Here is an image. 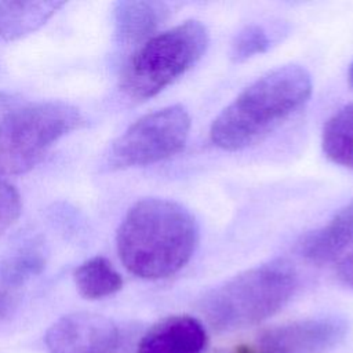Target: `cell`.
Here are the masks:
<instances>
[{"label":"cell","instance_id":"obj_1","mask_svg":"<svg viewBox=\"0 0 353 353\" xmlns=\"http://www.w3.org/2000/svg\"><path fill=\"white\" fill-rule=\"evenodd\" d=\"M199 243L194 216L176 201L142 199L121 221L116 245L125 269L146 280L178 273L193 256Z\"/></svg>","mask_w":353,"mask_h":353},{"label":"cell","instance_id":"obj_2","mask_svg":"<svg viewBox=\"0 0 353 353\" xmlns=\"http://www.w3.org/2000/svg\"><path fill=\"white\" fill-rule=\"evenodd\" d=\"M312 79L299 65L274 68L241 91L212 121L210 138L228 152L245 149L298 112L310 98Z\"/></svg>","mask_w":353,"mask_h":353},{"label":"cell","instance_id":"obj_3","mask_svg":"<svg viewBox=\"0 0 353 353\" xmlns=\"http://www.w3.org/2000/svg\"><path fill=\"white\" fill-rule=\"evenodd\" d=\"M298 287L295 269L285 261H272L251 268L216 288L200 302V312L216 331L255 325L292 298Z\"/></svg>","mask_w":353,"mask_h":353},{"label":"cell","instance_id":"obj_4","mask_svg":"<svg viewBox=\"0 0 353 353\" xmlns=\"http://www.w3.org/2000/svg\"><path fill=\"white\" fill-rule=\"evenodd\" d=\"M207 47L208 32L199 21H186L153 34L128 61L121 90L135 101L149 99L189 70Z\"/></svg>","mask_w":353,"mask_h":353},{"label":"cell","instance_id":"obj_5","mask_svg":"<svg viewBox=\"0 0 353 353\" xmlns=\"http://www.w3.org/2000/svg\"><path fill=\"white\" fill-rule=\"evenodd\" d=\"M83 124L80 110L61 101L11 110L0 120V178L32 170L58 139Z\"/></svg>","mask_w":353,"mask_h":353},{"label":"cell","instance_id":"obj_6","mask_svg":"<svg viewBox=\"0 0 353 353\" xmlns=\"http://www.w3.org/2000/svg\"><path fill=\"white\" fill-rule=\"evenodd\" d=\"M190 116L181 105L148 113L132 123L112 145L110 170L149 165L179 153L189 138Z\"/></svg>","mask_w":353,"mask_h":353},{"label":"cell","instance_id":"obj_7","mask_svg":"<svg viewBox=\"0 0 353 353\" xmlns=\"http://www.w3.org/2000/svg\"><path fill=\"white\" fill-rule=\"evenodd\" d=\"M346 331L347 324L339 317L298 320L268 328L254 343L240 345L230 353H325Z\"/></svg>","mask_w":353,"mask_h":353},{"label":"cell","instance_id":"obj_8","mask_svg":"<svg viewBox=\"0 0 353 353\" xmlns=\"http://www.w3.org/2000/svg\"><path fill=\"white\" fill-rule=\"evenodd\" d=\"M44 342L50 353H116L120 334L108 317L79 312L57 320Z\"/></svg>","mask_w":353,"mask_h":353},{"label":"cell","instance_id":"obj_9","mask_svg":"<svg viewBox=\"0 0 353 353\" xmlns=\"http://www.w3.org/2000/svg\"><path fill=\"white\" fill-rule=\"evenodd\" d=\"M207 342L200 320L178 314L153 324L141 338L137 353H203Z\"/></svg>","mask_w":353,"mask_h":353},{"label":"cell","instance_id":"obj_10","mask_svg":"<svg viewBox=\"0 0 353 353\" xmlns=\"http://www.w3.org/2000/svg\"><path fill=\"white\" fill-rule=\"evenodd\" d=\"M353 243V200L324 226L310 232L299 245L301 255L316 265L332 262Z\"/></svg>","mask_w":353,"mask_h":353},{"label":"cell","instance_id":"obj_11","mask_svg":"<svg viewBox=\"0 0 353 353\" xmlns=\"http://www.w3.org/2000/svg\"><path fill=\"white\" fill-rule=\"evenodd\" d=\"M114 30L120 43L135 44L153 36L168 15L159 1H119L114 4Z\"/></svg>","mask_w":353,"mask_h":353},{"label":"cell","instance_id":"obj_12","mask_svg":"<svg viewBox=\"0 0 353 353\" xmlns=\"http://www.w3.org/2000/svg\"><path fill=\"white\" fill-rule=\"evenodd\" d=\"M65 1H1L0 37L15 40L43 26Z\"/></svg>","mask_w":353,"mask_h":353},{"label":"cell","instance_id":"obj_13","mask_svg":"<svg viewBox=\"0 0 353 353\" xmlns=\"http://www.w3.org/2000/svg\"><path fill=\"white\" fill-rule=\"evenodd\" d=\"M46 266V252L40 241L32 240L15 248L0 262L1 288L15 290L40 274Z\"/></svg>","mask_w":353,"mask_h":353},{"label":"cell","instance_id":"obj_14","mask_svg":"<svg viewBox=\"0 0 353 353\" xmlns=\"http://www.w3.org/2000/svg\"><path fill=\"white\" fill-rule=\"evenodd\" d=\"M321 146L331 161L353 170V103L343 106L327 120Z\"/></svg>","mask_w":353,"mask_h":353},{"label":"cell","instance_id":"obj_15","mask_svg":"<svg viewBox=\"0 0 353 353\" xmlns=\"http://www.w3.org/2000/svg\"><path fill=\"white\" fill-rule=\"evenodd\" d=\"M79 294L85 299H101L116 294L123 287V279L103 256L83 262L74 272Z\"/></svg>","mask_w":353,"mask_h":353},{"label":"cell","instance_id":"obj_16","mask_svg":"<svg viewBox=\"0 0 353 353\" xmlns=\"http://www.w3.org/2000/svg\"><path fill=\"white\" fill-rule=\"evenodd\" d=\"M269 44V36L262 26L248 25L236 34L232 43L230 57L234 62H243L251 57L265 52Z\"/></svg>","mask_w":353,"mask_h":353},{"label":"cell","instance_id":"obj_17","mask_svg":"<svg viewBox=\"0 0 353 353\" xmlns=\"http://www.w3.org/2000/svg\"><path fill=\"white\" fill-rule=\"evenodd\" d=\"M22 210L21 196L18 190L0 181V236L18 219Z\"/></svg>","mask_w":353,"mask_h":353},{"label":"cell","instance_id":"obj_18","mask_svg":"<svg viewBox=\"0 0 353 353\" xmlns=\"http://www.w3.org/2000/svg\"><path fill=\"white\" fill-rule=\"evenodd\" d=\"M338 277L345 285L353 288V251L341 261L338 266Z\"/></svg>","mask_w":353,"mask_h":353},{"label":"cell","instance_id":"obj_19","mask_svg":"<svg viewBox=\"0 0 353 353\" xmlns=\"http://www.w3.org/2000/svg\"><path fill=\"white\" fill-rule=\"evenodd\" d=\"M12 302H14L12 292L10 290L0 287V317L6 316L10 312Z\"/></svg>","mask_w":353,"mask_h":353},{"label":"cell","instance_id":"obj_20","mask_svg":"<svg viewBox=\"0 0 353 353\" xmlns=\"http://www.w3.org/2000/svg\"><path fill=\"white\" fill-rule=\"evenodd\" d=\"M347 79H349V83H350V85L353 87V63L350 65V69H349V74H347Z\"/></svg>","mask_w":353,"mask_h":353}]
</instances>
